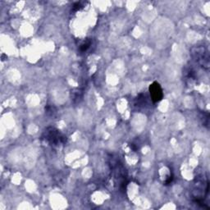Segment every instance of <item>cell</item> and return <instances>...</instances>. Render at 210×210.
<instances>
[{
	"label": "cell",
	"mask_w": 210,
	"mask_h": 210,
	"mask_svg": "<svg viewBox=\"0 0 210 210\" xmlns=\"http://www.w3.org/2000/svg\"><path fill=\"white\" fill-rule=\"evenodd\" d=\"M45 132H46L45 139L51 144L57 145L58 143H62L65 140V137L62 136L58 130H54V129H50V130H47Z\"/></svg>",
	"instance_id": "1"
},
{
	"label": "cell",
	"mask_w": 210,
	"mask_h": 210,
	"mask_svg": "<svg viewBox=\"0 0 210 210\" xmlns=\"http://www.w3.org/2000/svg\"><path fill=\"white\" fill-rule=\"evenodd\" d=\"M149 91L154 102H158L163 99V90L161 86L158 82H154L149 87Z\"/></svg>",
	"instance_id": "2"
},
{
	"label": "cell",
	"mask_w": 210,
	"mask_h": 210,
	"mask_svg": "<svg viewBox=\"0 0 210 210\" xmlns=\"http://www.w3.org/2000/svg\"><path fill=\"white\" fill-rule=\"evenodd\" d=\"M89 43H88V44H84V45H82L81 46H80V49H81V51H86L88 48H89Z\"/></svg>",
	"instance_id": "3"
},
{
	"label": "cell",
	"mask_w": 210,
	"mask_h": 210,
	"mask_svg": "<svg viewBox=\"0 0 210 210\" xmlns=\"http://www.w3.org/2000/svg\"><path fill=\"white\" fill-rule=\"evenodd\" d=\"M80 3H76L74 5V9H80Z\"/></svg>",
	"instance_id": "4"
}]
</instances>
